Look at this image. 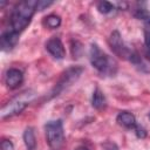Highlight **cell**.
<instances>
[{"label": "cell", "mask_w": 150, "mask_h": 150, "mask_svg": "<svg viewBox=\"0 0 150 150\" xmlns=\"http://www.w3.org/2000/svg\"><path fill=\"white\" fill-rule=\"evenodd\" d=\"M38 11V0H23L18 2L9 15L8 30L21 34L25 28L30 23L34 13Z\"/></svg>", "instance_id": "cell-1"}, {"label": "cell", "mask_w": 150, "mask_h": 150, "mask_svg": "<svg viewBox=\"0 0 150 150\" xmlns=\"http://www.w3.org/2000/svg\"><path fill=\"white\" fill-rule=\"evenodd\" d=\"M134 15H135V18L144 21L148 26H150V9L146 7V4L138 2L134 11Z\"/></svg>", "instance_id": "cell-12"}, {"label": "cell", "mask_w": 150, "mask_h": 150, "mask_svg": "<svg viewBox=\"0 0 150 150\" xmlns=\"http://www.w3.org/2000/svg\"><path fill=\"white\" fill-rule=\"evenodd\" d=\"M134 132L138 138H145L146 137V130L139 124H137V127L134 129Z\"/></svg>", "instance_id": "cell-17"}, {"label": "cell", "mask_w": 150, "mask_h": 150, "mask_svg": "<svg viewBox=\"0 0 150 150\" xmlns=\"http://www.w3.org/2000/svg\"><path fill=\"white\" fill-rule=\"evenodd\" d=\"M22 138H23L25 145L27 146L28 150H34L35 149V146H36V138H35V132H34L33 128H30V127L26 128V130L23 131Z\"/></svg>", "instance_id": "cell-13"}, {"label": "cell", "mask_w": 150, "mask_h": 150, "mask_svg": "<svg viewBox=\"0 0 150 150\" xmlns=\"http://www.w3.org/2000/svg\"><path fill=\"white\" fill-rule=\"evenodd\" d=\"M19 36H20L19 34H16V33H14L12 30H8V29L4 30L2 34H1V36H0V46H1V49L4 52L12 50L16 46V43L19 41Z\"/></svg>", "instance_id": "cell-9"}, {"label": "cell", "mask_w": 150, "mask_h": 150, "mask_svg": "<svg viewBox=\"0 0 150 150\" xmlns=\"http://www.w3.org/2000/svg\"><path fill=\"white\" fill-rule=\"evenodd\" d=\"M61 25V18L56 14H49L43 19V26L49 29H55L60 27Z\"/></svg>", "instance_id": "cell-14"}, {"label": "cell", "mask_w": 150, "mask_h": 150, "mask_svg": "<svg viewBox=\"0 0 150 150\" xmlns=\"http://www.w3.org/2000/svg\"><path fill=\"white\" fill-rule=\"evenodd\" d=\"M23 82V74L20 69L9 68L5 74V83L9 89L19 88Z\"/></svg>", "instance_id": "cell-8"}, {"label": "cell", "mask_w": 150, "mask_h": 150, "mask_svg": "<svg viewBox=\"0 0 150 150\" xmlns=\"http://www.w3.org/2000/svg\"><path fill=\"white\" fill-rule=\"evenodd\" d=\"M91 105L97 110H103L107 107V98L100 88H95L91 95Z\"/></svg>", "instance_id": "cell-11"}, {"label": "cell", "mask_w": 150, "mask_h": 150, "mask_svg": "<svg viewBox=\"0 0 150 150\" xmlns=\"http://www.w3.org/2000/svg\"><path fill=\"white\" fill-rule=\"evenodd\" d=\"M102 148L104 150H118V146L116 145V143L111 141H105L104 143H102Z\"/></svg>", "instance_id": "cell-18"}, {"label": "cell", "mask_w": 150, "mask_h": 150, "mask_svg": "<svg viewBox=\"0 0 150 150\" xmlns=\"http://www.w3.org/2000/svg\"><path fill=\"white\" fill-rule=\"evenodd\" d=\"M149 118H150V112H149Z\"/></svg>", "instance_id": "cell-22"}, {"label": "cell", "mask_w": 150, "mask_h": 150, "mask_svg": "<svg viewBox=\"0 0 150 150\" xmlns=\"http://www.w3.org/2000/svg\"><path fill=\"white\" fill-rule=\"evenodd\" d=\"M74 150H89V149L86 148V146H79V148H76V149H74Z\"/></svg>", "instance_id": "cell-21"}, {"label": "cell", "mask_w": 150, "mask_h": 150, "mask_svg": "<svg viewBox=\"0 0 150 150\" xmlns=\"http://www.w3.org/2000/svg\"><path fill=\"white\" fill-rule=\"evenodd\" d=\"M46 49L56 60H62L66 56L64 46H63V43L59 36H52L46 42Z\"/></svg>", "instance_id": "cell-7"}, {"label": "cell", "mask_w": 150, "mask_h": 150, "mask_svg": "<svg viewBox=\"0 0 150 150\" xmlns=\"http://www.w3.org/2000/svg\"><path fill=\"white\" fill-rule=\"evenodd\" d=\"M33 98H34V93L32 90H26L21 93L20 95L13 97L9 102H7L2 107L1 112H0L1 118L6 120V118L21 114L27 108V105L33 101Z\"/></svg>", "instance_id": "cell-4"}, {"label": "cell", "mask_w": 150, "mask_h": 150, "mask_svg": "<svg viewBox=\"0 0 150 150\" xmlns=\"http://www.w3.org/2000/svg\"><path fill=\"white\" fill-rule=\"evenodd\" d=\"M97 9L102 14H109L115 9V5L109 1H100L97 2Z\"/></svg>", "instance_id": "cell-16"}, {"label": "cell", "mask_w": 150, "mask_h": 150, "mask_svg": "<svg viewBox=\"0 0 150 150\" xmlns=\"http://www.w3.org/2000/svg\"><path fill=\"white\" fill-rule=\"evenodd\" d=\"M46 141L52 150H60L64 143L63 123L61 120L49 121L45 125Z\"/></svg>", "instance_id": "cell-6"}, {"label": "cell", "mask_w": 150, "mask_h": 150, "mask_svg": "<svg viewBox=\"0 0 150 150\" xmlns=\"http://www.w3.org/2000/svg\"><path fill=\"white\" fill-rule=\"evenodd\" d=\"M1 150H14V145L9 139H2Z\"/></svg>", "instance_id": "cell-20"}, {"label": "cell", "mask_w": 150, "mask_h": 150, "mask_svg": "<svg viewBox=\"0 0 150 150\" xmlns=\"http://www.w3.org/2000/svg\"><path fill=\"white\" fill-rule=\"evenodd\" d=\"M53 5V1H46V0H38V11H43L47 7Z\"/></svg>", "instance_id": "cell-19"}, {"label": "cell", "mask_w": 150, "mask_h": 150, "mask_svg": "<svg viewBox=\"0 0 150 150\" xmlns=\"http://www.w3.org/2000/svg\"><path fill=\"white\" fill-rule=\"evenodd\" d=\"M89 61L101 76H114L117 73V62L111 56L105 54L96 43L90 45Z\"/></svg>", "instance_id": "cell-3"}, {"label": "cell", "mask_w": 150, "mask_h": 150, "mask_svg": "<svg viewBox=\"0 0 150 150\" xmlns=\"http://www.w3.org/2000/svg\"><path fill=\"white\" fill-rule=\"evenodd\" d=\"M144 56L150 61V26L144 28Z\"/></svg>", "instance_id": "cell-15"}, {"label": "cell", "mask_w": 150, "mask_h": 150, "mask_svg": "<svg viewBox=\"0 0 150 150\" xmlns=\"http://www.w3.org/2000/svg\"><path fill=\"white\" fill-rule=\"evenodd\" d=\"M116 122L123 128L129 130H134L138 124L135 115L131 114L130 111H120L118 115L116 116Z\"/></svg>", "instance_id": "cell-10"}, {"label": "cell", "mask_w": 150, "mask_h": 150, "mask_svg": "<svg viewBox=\"0 0 150 150\" xmlns=\"http://www.w3.org/2000/svg\"><path fill=\"white\" fill-rule=\"evenodd\" d=\"M82 73H83V67H81V66H70L69 68H67L60 75L55 86L50 90V98L59 96L64 90H67L69 87H71L80 79Z\"/></svg>", "instance_id": "cell-5"}, {"label": "cell", "mask_w": 150, "mask_h": 150, "mask_svg": "<svg viewBox=\"0 0 150 150\" xmlns=\"http://www.w3.org/2000/svg\"><path fill=\"white\" fill-rule=\"evenodd\" d=\"M108 43H109L110 49L112 50V53L116 56H118L120 59L127 60L130 63H132L135 67H137L138 69L146 71L145 64L143 63L139 54L123 41V39H122V36H121L118 30L111 32V34H110V36L108 39Z\"/></svg>", "instance_id": "cell-2"}]
</instances>
